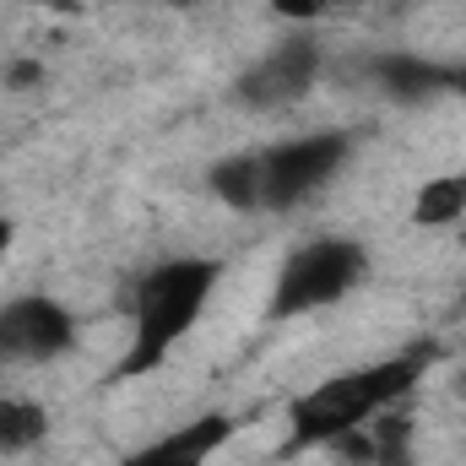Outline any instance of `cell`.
Segmentation results:
<instances>
[{
    "label": "cell",
    "mask_w": 466,
    "mask_h": 466,
    "mask_svg": "<svg viewBox=\"0 0 466 466\" xmlns=\"http://www.w3.org/2000/svg\"><path fill=\"white\" fill-rule=\"evenodd\" d=\"M76 342V315L60 299L22 293L0 304V369L5 363H49Z\"/></svg>",
    "instance_id": "6"
},
{
    "label": "cell",
    "mask_w": 466,
    "mask_h": 466,
    "mask_svg": "<svg viewBox=\"0 0 466 466\" xmlns=\"http://www.w3.org/2000/svg\"><path fill=\"white\" fill-rule=\"evenodd\" d=\"M374 260L358 238H309L299 244L282 266H277V288H271V320H304L320 309H337L369 282Z\"/></svg>",
    "instance_id": "3"
},
{
    "label": "cell",
    "mask_w": 466,
    "mask_h": 466,
    "mask_svg": "<svg viewBox=\"0 0 466 466\" xmlns=\"http://www.w3.org/2000/svg\"><path fill=\"white\" fill-rule=\"evenodd\" d=\"M174 11H196V5H218V0H168Z\"/></svg>",
    "instance_id": "16"
},
{
    "label": "cell",
    "mask_w": 466,
    "mask_h": 466,
    "mask_svg": "<svg viewBox=\"0 0 466 466\" xmlns=\"http://www.w3.org/2000/svg\"><path fill=\"white\" fill-rule=\"evenodd\" d=\"M207 190L233 207V212H255V163H249V152H233V157H218L212 168H207Z\"/></svg>",
    "instance_id": "12"
},
{
    "label": "cell",
    "mask_w": 466,
    "mask_h": 466,
    "mask_svg": "<svg viewBox=\"0 0 466 466\" xmlns=\"http://www.w3.org/2000/svg\"><path fill=\"white\" fill-rule=\"evenodd\" d=\"M320 38L315 33H293L282 38L277 49H266L238 82H233V98L244 109H288L299 98H309V87L320 82Z\"/></svg>",
    "instance_id": "5"
},
{
    "label": "cell",
    "mask_w": 466,
    "mask_h": 466,
    "mask_svg": "<svg viewBox=\"0 0 466 466\" xmlns=\"http://www.w3.org/2000/svg\"><path fill=\"white\" fill-rule=\"evenodd\" d=\"M374 82L401 98V104H429L440 93H451V66L423 60V55H380L374 60Z\"/></svg>",
    "instance_id": "8"
},
{
    "label": "cell",
    "mask_w": 466,
    "mask_h": 466,
    "mask_svg": "<svg viewBox=\"0 0 466 466\" xmlns=\"http://www.w3.org/2000/svg\"><path fill=\"white\" fill-rule=\"evenodd\" d=\"M44 434H49L44 401H33V396H0V451L5 456L44 445Z\"/></svg>",
    "instance_id": "9"
},
{
    "label": "cell",
    "mask_w": 466,
    "mask_h": 466,
    "mask_svg": "<svg viewBox=\"0 0 466 466\" xmlns=\"http://www.w3.org/2000/svg\"><path fill=\"white\" fill-rule=\"evenodd\" d=\"M466 212V174H440L412 196V223L418 228H451Z\"/></svg>",
    "instance_id": "11"
},
{
    "label": "cell",
    "mask_w": 466,
    "mask_h": 466,
    "mask_svg": "<svg viewBox=\"0 0 466 466\" xmlns=\"http://www.w3.org/2000/svg\"><path fill=\"white\" fill-rule=\"evenodd\" d=\"M218 282H223V260L212 255H174V260L147 266L130 288V348L119 358L115 380H141L163 369L168 352L207 315Z\"/></svg>",
    "instance_id": "2"
},
{
    "label": "cell",
    "mask_w": 466,
    "mask_h": 466,
    "mask_svg": "<svg viewBox=\"0 0 466 466\" xmlns=\"http://www.w3.org/2000/svg\"><path fill=\"white\" fill-rule=\"evenodd\" d=\"M233 434H238V418H228V412H196L190 423H179V429L136 445V451H125L115 466H212L228 451Z\"/></svg>",
    "instance_id": "7"
},
{
    "label": "cell",
    "mask_w": 466,
    "mask_h": 466,
    "mask_svg": "<svg viewBox=\"0 0 466 466\" xmlns=\"http://www.w3.org/2000/svg\"><path fill=\"white\" fill-rule=\"evenodd\" d=\"M445 358V348L434 337H418L401 352L380 358V363H363L348 374H331L320 385H309L304 396L288 401V440H282V456H304V451H337L348 434L369 429L380 412L412 401V390L429 380V369Z\"/></svg>",
    "instance_id": "1"
},
{
    "label": "cell",
    "mask_w": 466,
    "mask_h": 466,
    "mask_svg": "<svg viewBox=\"0 0 466 466\" xmlns=\"http://www.w3.org/2000/svg\"><path fill=\"white\" fill-rule=\"evenodd\" d=\"M271 11L277 16H293V22H309V16H320V11H331L326 0H271Z\"/></svg>",
    "instance_id": "13"
},
{
    "label": "cell",
    "mask_w": 466,
    "mask_h": 466,
    "mask_svg": "<svg viewBox=\"0 0 466 466\" xmlns=\"http://www.w3.org/2000/svg\"><path fill=\"white\" fill-rule=\"evenodd\" d=\"M363 466H412V412H407V401L369 423V456H363Z\"/></svg>",
    "instance_id": "10"
},
{
    "label": "cell",
    "mask_w": 466,
    "mask_h": 466,
    "mask_svg": "<svg viewBox=\"0 0 466 466\" xmlns=\"http://www.w3.org/2000/svg\"><path fill=\"white\" fill-rule=\"evenodd\" d=\"M451 93H461L466 98V66H451Z\"/></svg>",
    "instance_id": "15"
},
{
    "label": "cell",
    "mask_w": 466,
    "mask_h": 466,
    "mask_svg": "<svg viewBox=\"0 0 466 466\" xmlns=\"http://www.w3.org/2000/svg\"><path fill=\"white\" fill-rule=\"evenodd\" d=\"M11 244H16V223L0 212V266H5V255H11Z\"/></svg>",
    "instance_id": "14"
},
{
    "label": "cell",
    "mask_w": 466,
    "mask_h": 466,
    "mask_svg": "<svg viewBox=\"0 0 466 466\" xmlns=\"http://www.w3.org/2000/svg\"><path fill=\"white\" fill-rule=\"evenodd\" d=\"M352 157L348 130H309V136H288L277 147L249 152L255 163V212H299L309 207Z\"/></svg>",
    "instance_id": "4"
}]
</instances>
